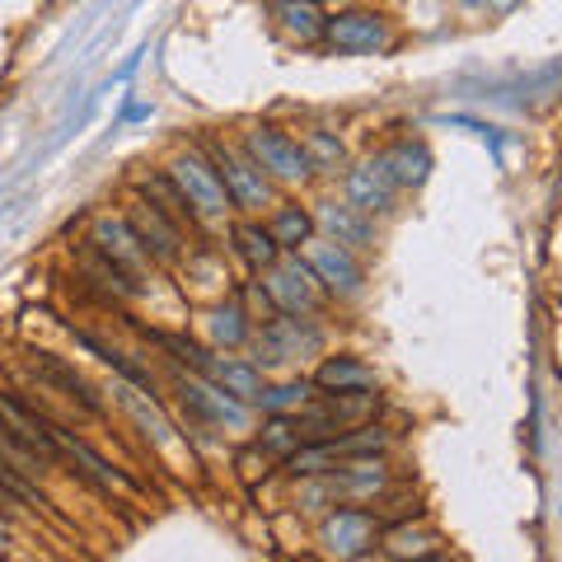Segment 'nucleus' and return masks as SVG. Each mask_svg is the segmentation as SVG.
Masks as SVG:
<instances>
[{"label": "nucleus", "mask_w": 562, "mask_h": 562, "mask_svg": "<svg viewBox=\"0 0 562 562\" xmlns=\"http://www.w3.org/2000/svg\"><path fill=\"white\" fill-rule=\"evenodd\" d=\"M380 549L390 553V558H403V562H413V558H436V535L413 530V525H394V530H384Z\"/></svg>", "instance_id": "nucleus-25"}, {"label": "nucleus", "mask_w": 562, "mask_h": 562, "mask_svg": "<svg viewBox=\"0 0 562 562\" xmlns=\"http://www.w3.org/2000/svg\"><path fill=\"white\" fill-rule=\"evenodd\" d=\"M319 539H324L328 558H338V562H361L366 553L375 549L380 520H375L371 512H357V506H338V512L324 516Z\"/></svg>", "instance_id": "nucleus-7"}, {"label": "nucleus", "mask_w": 562, "mask_h": 562, "mask_svg": "<svg viewBox=\"0 0 562 562\" xmlns=\"http://www.w3.org/2000/svg\"><path fill=\"white\" fill-rule=\"evenodd\" d=\"M202 375L211 384H221L225 394H235L244 403H254L262 394V371L254 361H239V357H216V351H206V366H202Z\"/></svg>", "instance_id": "nucleus-15"}, {"label": "nucleus", "mask_w": 562, "mask_h": 562, "mask_svg": "<svg viewBox=\"0 0 562 562\" xmlns=\"http://www.w3.org/2000/svg\"><path fill=\"white\" fill-rule=\"evenodd\" d=\"M33 366H38V371H43L52 384H61V390H70V398H80L90 413H99V394L90 390V384H85V375H80V371H70V366H66L61 357H52V351H38V357H33Z\"/></svg>", "instance_id": "nucleus-24"}, {"label": "nucleus", "mask_w": 562, "mask_h": 562, "mask_svg": "<svg viewBox=\"0 0 562 562\" xmlns=\"http://www.w3.org/2000/svg\"><path fill=\"white\" fill-rule=\"evenodd\" d=\"M380 160L390 165L398 188H422L427 183V173H431V150L422 146V140H398V146H390Z\"/></svg>", "instance_id": "nucleus-19"}, {"label": "nucleus", "mask_w": 562, "mask_h": 562, "mask_svg": "<svg viewBox=\"0 0 562 562\" xmlns=\"http://www.w3.org/2000/svg\"><path fill=\"white\" fill-rule=\"evenodd\" d=\"M127 225L136 231V239L146 244L150 262H179V258H183V235H179V221H169L160 206L136 202V206H132V216H127Z\"/></svg>", "instance_id": "nucleus-13"}, {"label": "nucleus", "mask_w": 562, "mask_h": 562, "mask_svg": "<svg viewBox=\"0 0 562 562\" xmlns=\"http://www.w3.org/2000/svg\"><path fill=\"white\" fill-rule=\"evenodd\" d=\"M90 249H99L109 262H117L127 277H136V272H146V262H150V254H146V244L136 239V231L122 216H99L94 221V231H90Z\"/></svg>", "instance_id": "nucleus-12"}, {"label": "nucleus", "mask_w": 562, "mask_h": 562, "mask_svg": "<svg viewBox=\"0 0 562 562\" xmlns=\"http://www.w3.org/2000/svg\"><path fill=\"white\" fill-rule=\"evenodd\" d=\"M258 446L262 450H272V454H286L301 446V431H295V417H268V427H262V436H258Z\"/></svg>", "instance_id": "nucleus-29"}, {"label": "nucleus", "mask_w": 562, "mask_h": 562, "mask_svg": "<svg viewBox=\"0 0 562 562\" xmlns=\"http://www.w3.org/2000/svg\"><path fill=\"white\" fill-rule=\"evenodd\" d=\"M244 150H249V160L268 173V179H281V183H301L310 173V160L301 150V140L286 136L281 127H249L239 140Z\"/></svg>", "instance_id": "nucleus-5"}, {"label": "nucleus", "mask_w": 562, "mask_h": 562, "mask_svg": "<svg viewBox=\"0 0 562 562\" xmlns=\"http://www.w3.org/2000/svg\"><path fill=\"white\" fill-rule=\"evenodd\" d=\"M140 198H146L150 206H160L169 221H192V216H198V211H192V206L179 198V188L169 183V173H160V179H146V183H140Z\"/></svg>", "instance_id": "nucleus-27"}, {"label": "nucleus", "mask_w": 562, "mask_h": 562, "mask_svg": "<svg viewBox=\"0 0 562 562\" xmlns=\"http://www.w3.org/2000/svg\"><path fill=\"white\" fill-rule=\"evenodd\" d=\"M206 333H211V342L216 347H244L254 338V324H249V314H244L239 305H216L206 314Z\"/></svg>", "instance_id": "nucleus-22"}, {"label": "nucleus", "mask_w": 562, "mask_h": 562, "mask_svg": "<svg viewBox=\"0 0 562 562\" xmlns=\"http://www.w3.org/2000/svg\"><path fill=\"white\" fill-rule=\"evenodd\" d=\"M314 5H328V0H314Z\"/></svg>", "instance_id": "nucleus-33"}, {"label": "nucleus", "mask_w": 562, "mask_h": 562, "mask_svg": "<svg viewBox=\"0 0 562 562\" xmlns=\"http://www.w3.org/2000/svg\"><path fill=\"white\" fill-rule=\"evenodd\" d=\"M235 249H239V258L249 262L254 272H268L272 262L281 258V249H277V239H272V231L268 225H254V221H244V225H235Z\"/></svg>", "instance_id": "nucleus-20"}, {"label": "nucleus", "mask_w": 562, "mask_h": 562, "mask_svg": "<svg viewBox=\"0 0 562 562\" xmlns=\"http://www.w3.org/2000/svg\"><path fill=\"white\" fill-rule=\"evenodd\" d=\"M0 506H14V502H10V492H5V487H0Z\"/></svg>", "instance_id": "nucleus-32"}, {"label": "nucleus", "mask_w": 562, "mask_h": 562, "mask_svg": "<svg viewBox=\"0 0 562 562\" xmlns=\"http://www.w3.org/2000/svg\"><path fill=\"white\" fill-rule=\"evenodd\" d=\"M155 342H160L165 351H173V361H179V366H188V371H198V375H202L206 347H198L192 338H179V333H155Z\"/></svg>", "instance_id": "nucleus-30"}, {"label": "nucleus", "mask_w": 562, "mask_h": 562, "mask_svg": "<svg viewBox=\"0 0 562 562\" xmlns=\"http://www.w3.org/2000/svg\"><path fill=\"white\" fill-rule=\"evenodd\" d=\"M301 150H305V160H310V169H319V173H338V165H342V140L333 136V132H310L305 140H301Z\"/></svg>", "instance_id": "nucleus-28"}, {"label": "nucleus", "mask_w": 562, "mask_h": 562, "mask_svg": "<svg viewBox=\"0 0 562 562\" xmlns=\"http://www.w3.org/2000/svg\"><path fill=\"white\" fill-rule=\"evenodd\" d=\"M324 347V333L314 328L305 314H272L268 324L254 333V366H286V361H301L314 357Z\"/></svg>", "instance_id": "nucleus-2"}, {"label": "nucleus", "mask_w": 562, "mask_h": 562, "mask_svg": "<svg viewBox=\"0 0 562 562\" xmlns=\"http://www.w3.org/2000/svg\"><path fill=\"white\" fill-rule=\"evenodd\" d=\"M262 295H268V305L277 314H314L319 310V277L310 272V262L301 254H291V258H277L268 272H262Z\"/></svg>", "instance_id": "nucleus-3"}, {"label": "nucleus", "mask_w": 562, "mask_h": 562, "mask_svg": "<svg viewBox=\"0 0 562 562\" xmlns=\"http://www.w3.org/2000/svg\"><path fill=\"white\" fill-rule=\"evenodd\" d=\"M301 258L310 262V272L319 277L324 291H333V295H357L361 291V262L347 244H333L324 235H314L301 249Z\"/></svg>", "instance_id": "nucleus-9"}, {"label": "nucleus", "mask_w": 562, "mask_h": 562, "mask_svg": "<svg viewBox=\"0 0 562 562\" xmlns=\"http://www.w3.org/2000/svg\"><path fill=\"white\" fill-rule=\"evenodd\" d=\"M314 225H319V231H324V239H333V244H347V249H371V244H375V225L366 221L361 211L338 206V202L319 206V216H314Z\"/></svg>", "instance_id": "nucleus-16"}, {"label": "nucleus", "mask_w": 562, "mask_h": 562, "mask_svg": "<svg viewBox=\"0 0 562 562\" xmlns=\"http://www.w3.org/2000/svg\"><path fill=\"white\" fill-rule=\"evenodd\" d=\"M268 231H272L281 254H301L305 244L314 239V216H310V211H301V206H281Z\"/></svg>", "instance_id": "nucleus-21"}, {"label": "nucleus", "mask_w": 562, "mask_h": 562, "mask_svg": "<svg viewBox=\"0 0 562 562\" xmlns=\"http://www.w3.org/2000/svg\"><path fill=\"white\" fill-rule=\"evenodd\" d=\"M394 198H398V183H394V173H390V165H384L380 155L347 173V206H351V211H361V216L390 211Z\"/></svg>", "instance_id": "nucleus-11"}, {"label": "nucleus", "mask_w": 562, "mask_h": 562, "mask_svg": "<svg viewBox=\"0 0 562 562\" xmlns=\"http://www.w3.org/2000/svg\"><path fill=\"white\" fill-rule=\"evenodd\" d=\"M390 20H384L380 10H361V5H351V10H338V14H328V24H324V43L333 52H351V57H366V52H384L390 47Z\"/></svg>", "instance_id": "nucleus-6"}, {"label": "nucleus", "mask_w": 562, "mask_h": 562, "mask_svg": "<svg viewBox=\"0 0 562 562\" xmlns=\"http://www.w3.org/2000/svg\"><path fill=\"white\" fill-rule=\"evenodd\" d=\"M10 543H14V535H10V525H5V520H0V558H5V553H10Z\"/></svg>", "instance_id": "nucleus-31"}, {"label": "nucleus", "mask_w": 562, "mask_h": 562, "mask_svg": "<svg viewBox=\"0 0 562 562\" xmlns=\"http://www.w3.org/2000/svg\"><path fill=\"white\" fill-rule=\"evenodd\" d=\"M169 183L179 188V198L198 211V216H225V211H235V202H231V192H225V183H221V173H216V165H211V155L206 150H179L169 160Z\"/></svg>", "instance_id": "nucleus-1"}, {"label": "nucleus", "mask_w": 562, "mask_h": 562, "mask_svg": "<svg viewBox=\"0 0 562 562\" xmlns=\"http://www.w3.org/2000/svg\"><path fill=\"white\" fill-rule=\"evenodd\" d=\"M324 483L333 502H366L390 487V464L375 460V454H357V460H342L333 473H324Z\"/></svg>", "instance_id": "nucleus-10"}, {"label": "nucleus", "mask_w": 562, "mask_h": 562, "mask_svg": "<svg viewBox=\"0 0 562 562\" xmlns=\"http://www.w3.org/2000/svg\"><path fill=\"white\" fill-rule=\"evenodd\" d=\"M117 398H122V403H127V408L136 413V422H140V427H146V436H150L155 446H169V441H173V427H169V422L160 417V408H155V403H146V398L136 394V390H127V384H117Z\"/></svg>", "instance_id": "nucleus-26"}, {"label": "nucleus", "mask_w": 562, "mask_h": 562, "mask_svg": "<svg viewBox=\"0 0 562 562\" xmlns=\"http://www.w3.org/2000/svg\"><path fill=\"white\" fill-rule=\"evenodd\" d=\"M310 384L319 394H371L380 390V375L361 357H324V366L314 371Z\"/></svg>", "instance_id": "nucleus-14"}, {"label": "nucleus", "mask_w": 562, "mask_h": 562, "mask_svg": "<svg viewBox=\"0 0 562 562\" xmlns=\"http://www.w3.org/2000/svg\"><path fill=\"white\" fill-rule=\"evenodd\" d=\"M206 155H211V165H216L221 183H225V192H231V202L239 211H262L272 202L268 173L249 160V150H244V146H221V140H206Z\"/></svg>", "instance_id": "nucleus-4"}, {"label": "nucleus", "mask_w": 562, "mask_h": 562, "mask_svg": "<svg viewBox=\"0 0 562 562\" xmlns=\"http://www.w3.org/2000/svg\"><path fill=\"white\" fill-rule=\"evenodd\" d=\"M310 390L314 384L310 380H286V384H262V394L254 398V408H262L268 417H291V413H301L305 403H310Z\"/></svg>", "instance_id": "nucleus-23"}, {"label": "nucleus", "mask_w": 562, "mask_h": 562, "mask_svg": "<svg viewBox=\"0 0 562 562\" xmlns=\"http://www.w3.org/2000/svg\"><path fill=\"white\" fill-rule=\"evenodd\" d=\"M272 14L281 20V29H286L291 38H301V43L324 38L328 14H324V5H314V0H272Z\"/></svg>", "instance_id": "nucleus-18"}, {"label": "nucleus", "mask_w": 562, "mask_h": 562, "mask_svg": "<svg viewBox=\"0 0 562 562\" xmlns=\"http://www.w3.org/2000/svg\"><path fill=\"white\" fill-rule=\"evenodd\" d=\"M52 441H57L61 460H76V464H80V473H85V479H90L94 487H113V483H127V479H122V473H113V469H109V460H103V454H99L94 446H85L76 431L57 427V422H52Z\"/></svg>", "instance_id": "nucleus-17"}, {"label": "nucleus", "mask_w": 562, "mask_h": 562, "mask_svg": "<svg viewBox=\"0 0 562 562\" xmlns=\"http://www.w3.org/2000/svg\"><path fill=\"white\" fill-rule=\"evenodd\" d=\"M179 398H183V408L198 422H216V427H235V431L249 427V408H254V403L225 394L221 384H211L206 375H183L179 380Z\"/></svg>", "instance_id": "nucleus-8"}]
</instances>
